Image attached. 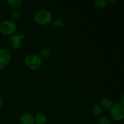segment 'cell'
<instances>
[{
    "mask_svg": "<svg viewBox=\"0 0 124 124\" xmlns=\"http://www.w3.org/2000/svg\"><path fill=\"white\" fill-rule=\"evenodd\" d=\"M110 115L115 121H121L124 117V105L122 104H116L110 108Z\"/></svg>",
    "mask_w": 124,
    "mask_h": 124,
    "instance_id": "cell-4",
    "label": "cell"
},
{
    "mask_svg": "<svg viewBox=\"0 0 124 124\" xmlns=\"http://www.w3.org/2000/svg\"></svg>",
    "mask_w": 124,
    "mask_h": 124,
    "instance_id": "cell-18",
    "label": "cell"
},
{
    "mask_svg": "<svg viewBox=\"0 0 124 124\" xmlns=\"http://www.w3.org/2000/svg\"><path fill=\"white\" fill-rule=\"evenodd\" d=\"M24 38V34L20 33L18 35H12L10 38V43L12 47L15 49H18L21 46V40Z\"/></svg>",
    "mask_w": 124,
    "mask_h": 124,
    "instance_id": "cell-6",
    "label": "cell"
},
{
    "mask_svg": "<svg viewBox=\"0 0 124 124\" xmlns=\"http://www.w3.org/2000/svg\"><path fill=\"white\" fill-rule=\"evenodd\" d=\"M100 102L102 107H103L104 108L107 109V110L111 108L112 107L113 105L112 101L110 100L108 98H103V99Z\"/></svg>",
    "mask_w": 124,
    "mask_h": 124,
    "instance_id": "cell-8",
    "label": "cell"
},
{
    "mask_svg": "<svg viewBox=\"0 0 124 124\" xmlns=\"http://www.w3.org/2000/svg\"><path fill=\"white\" fill-rule=\"evenodd\" d=\"M11 18L12 19H13V20L17 21L18 20L19 18V13L18 12V11H13L11 13Z\"/></svg>",
    "mask_w": 124,
    "mask_h": 124,
    "instance_id": "cell-16",
    "label": "cell"
},
{
    "mask_svg": "<svg viewBox=\"0 0 124 124\" xmlns=\"http://www.w3.org/2000/svg\"><path fill=\"white\" fill-rule=\"evenodd\" d=\"M92 111L96 116H100L102 113V108L99 105L96 104L92 107Z\"/></svg>",
    "mask_w": 124,
    "mask_h": 124,
    "instance_id": "cell-10",
    "label": "cell"
},
{
    "mask_svg": "<svg viewBox=\"0 0 124 124\" xmlns=\"http://www.w3.org/2000/svg\"><path fill=\"white\" fill-rule=\"evenodd\" d=\"M24 63L29 69L31 70H37L42 65V59L36 54H30L24 59Z\"/></svg>",
    "mask_w": 124,
    "mask_h": 124,
    "instance_id": "cell-2",
    "label": "cell"
},
{
    "mask_svg": "<svg viewBox=\"0 0 124 124\" xmlns=\"http://www.w3.org/2000/svg\"><path fill=\"white\" fill-rule=\"evenodd\" d=\"M16 30V25L13 21L6 20L0 23V32L4 35L9 36L14 33Z\"/></svg>",
    "mask_w": 124,
    "mask_h": 124,
    "instance_id": "cell-3",
    "label": "cell"
},
{
    "mask_svg": "<svg viewBox=\"0 0 124 124\" xmlns=\"http://www.w3.org/2000/svg\"><path fill=\"white\" fill-rule=\"evenodd\" d=\"M21 122L23 124H34L35 119L30 114L24 113L21 117Z\"/></svg>",
    "mask_w": 124,
    "mask_h": 124,
    "instance_id": "cell-7",
    "label": "cell"
},
{
    "mask_svg": "<svg viewBox=\"0 0 124 124\" xmlns=\"http://www.w3.org/2000/svg\"><path fill=\"white\" fill-rule=\"evenodd\" d=\"M35 121L37 124H44L47 121V117L42 113L38 114L35 117Z\"/></svg>",
    "mask_w": 124,
    "mask_h": 124,
    "instance_id": "cell-9",
    "label": "cell"
},
{
    "mask_svg": "<svg viewBox=\"0 0 124 124\" xmlns=\"http://www.w3.org/2000/svg\"><path fill=\"white\" fill-rule=\"evenodd\" d=\"M52 15L50 12L46 9L38 11L35 16V21L36 23L41 25L48 24L52 21Z\"/></svg>",
    "mask_w": 124,
    "mask_h": 124,
    "instance_id": "cell-1",
    "label": "cell"
},
{
    "mask_svg": "<svg viewBox=\"0 0 124 124\" xmlns=\"http://www.w3.org/2000/svg\"><path fill=\"white\" fill-rule=\"evenodd\" d=\"M53 25L56 29H61L64 26V23L61 19H54L53 21Z\"/></svg>",
    "mask_w": 124,
    "mask_h": 124,
    "instance_id": "cell-14",
    "label": "cell"
},
{
    "mask_svg": "<svg viewBox=\"0 0 124 124\" xmlns=\"http://www.w3.org/2000/svg\"><path fill=\"white\" fill-rule=\"evenodd\" d=\"M10 53L6 49H0V70L4 69L10 61Z\"/></svg>",
    "mask_w": 124,
    "mask_h": 124,
    "instance_id": "cell-5",
    "label": "cell"
},
{
    "mask_svg": "<svg viewBox=\"0 0 124 124\" xmlns=\"http://www.w3.org/2000/svg\"><path fill=\"white\" fill-rule=\"evenodd\" d=\"M94 6L98 8H103L107 4V1H94L93 2Z\"/></svg>",
    "mask_w": 124,
    "mask_h": 124,
    "instance_id": "cell-13",
    "label": "cell"
},
{
    "mask_svg": "<svg viewBox=\"0 0 124 124\" xmlns=\"http://www.w3.org/2000/svg\"><path fill=\"white\" fill-rule=\"evenodd\" d=\"M2 98H1V97L0 96V108H1V106H2Z\"/></svg>",
    "mask_w": 124,
    "mask_h": 124,
    "instance_id": "cell-17",
    "label": "cell"
},
{
    "mask_svg": "<svg viewBox=\"0 0 124 124\" xmlns=\"http://www.w3.org/2000/svg\"><path fill=\"white\" fill-rule=\"evenodd\" d=\"M51 54L50 50L48 48H44L40 51V58H48Z\"/></svg>",
    "mask_w": 124,
    "mask_h": 124,
    "instance_id": "cell-11",
    "label": "cell"
},
{
    "mask_svg": "<svg viewBox=\"0 0 124 124\" xmlns=\"http://www.w3.org/2000/svg\"><path fill=\"white\" fill-rule=\"evenodd\" d=\"M98 124H111L110 119L107 116H102L98 120Z\"/></svg>",
    "mask_w": 124,
    "mask_h": 124,
    "instance_id": "cell-15",
    "label": "cell"
},
{
    "mask_svg": "<svg viewBox=\"0 0 124 124\" xmlns=\"http://www.w3.org/2000/svg\"><path fill=\"white\" fill-rule=\"evenodd\" d=\"M7 3L12 7L16 8V7H19L22 4L23 1L22 0H8Z\"/></svg>",
    "mask_w": 124,
    "mask_h": 124,
    "instance_id": "cell-12",
    "label": "cell"
}]
</instances>
